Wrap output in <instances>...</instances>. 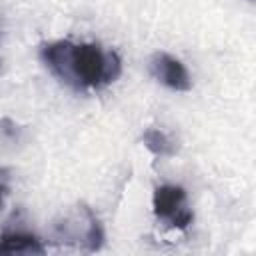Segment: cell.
<instances>
[{"label": "cell", "mask_w": 256, "mask_h": 256, "mask_svg": "<svg viewBox=\"0 0 256 256\" xmlns=\"http://www.w3.org/2000/svg\"><path fill=\"white\" fill-rule=\"evenodd\" d=\"M42 60L54 76L74 88H102L122 72L118 54L98 44L58 40L42 48Z\"/></svg>", "instance_id": "cell-1"}, {"label": "cell", "mask_w": 256, "mask_h": 256, "mask_svg": "<svg viewBox=\"0 0 256 256\" xmlns=\"http://www.w3.org/2000/svg\"><path fill=\"white\" fill-rule=\"evenodd\" d=\"M152 208H154V216L158 220H162L168 226L178 228V230H186L194 220V214L188 208L186 192L180 186H172V184L158 186L154 190Z\"/></svg>", "instance_id": "cell-2"}, {"label": "cell", "mask_w": 256, "mask_h": 256, "mask_svg": "<svg viewBox=\"0 0 256 256\" xmlns=\"http://www.w3.org/2000/svg\"><path fill=\"white\" fill-rule=\"evenodd\" d=\"M152 72L164 86L176 92H188L192 88V80L186 66L170 54H156L152 58Z\"/></svg>", "instance_id": "cell-3"}, {"label": "cell", "mask_w": 256, "mask_h": 256, "mask_svg": "<svg viewBox=\"0 0 256 256\" xmlns=\"http://www.w3.org/2000/svg\"><path fill=\"white\" fill-rule=\"evenodd\" d=\"M42 242L32 234L12 232L0 236V254H42Z\"/></svg>", "instance_id": "cell-4"}, {"label": "cell", "mask_w": 256, "mask_h": 256, "mask_svg": "<svg viewBox=\"0 0 256 256\" xmlns=\"http://www.w3.org/2000/svg\"><path fill=\"white\" fill-rule=\"evenodd\" d=\"M142 142L156 156H174L176 154V146L172 144V140L158 128H148L142 134Z\"/></svg>", "instance_id": "cell-5"}, {"label": "cell", "mask_w": 256, "mask_h": 256, "mask_svg": "<svg viewBox=\"0 0 256 256\" xmlns=\"http://www.w3.org/2000/svg\"><path fill=\"white\" fill-rule=\"evenodd\" d=\"M6 194H8V172L4 168H0V208L4 204Z\"/></svg>", "instance_id": "cell-6"}]
</instances>
